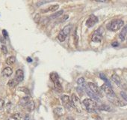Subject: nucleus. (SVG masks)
Wrapping results in <instances>:
<instances>
[{"label":"nucleus","instance_id":"nucleus-11","mask_svg":"<svg viewBox=\"0 0 127 120\" xmlns=\"http://www.w3.org/2000/svg\"><path fill=\"white\" fill-rule=\"evenodd\" d=\"M61 101H62V102H63V104L64 105V107H65L66 108H67V109H71V108L73 107V104H72V102H71V101H70V97H69L68 95H62L61 98Z\"/></svg>","mask_w":127,"mask_h":120},{"label":"nucleus","instance_id":"nucleus-4","mask_svg":"<svg viewBox=\"0 0 127 120\" xmlns=\"http://www.w3.org/2000/svg\"><path fill=\"white\" fill-rule=\"evenodd\" d=\"M83 104L85 107V108L89 111V112H94V110L97 107V104L95 101L90 99V98H86L83 101Z\"/></svg>","mask_w":127,"mask_h":120},{"label":"nucleus","instance_id":"nucleus-24","mask_svg":"<svg viewBox=\"0 0 127 120\" xmlns=\"http://www.w3.org/2000/svg\"><path fill=\"white\" fill-rule=\"evenodd\" d=\"M8 86H10V87H15L17 84H18V82L15 80V79H11V80H10L9 81H8Z\"/></svg>","mask_w":127,"mask_h":120},{"label":"nucleus","instance_id":"nucleus-15","mask_svg":"<svg viewBox=\"0 0 127 120\" xmlns=\"http://www.w3.org/2000/svg\"><path fill=\"white\" fill-rule=\"evenodd\" d=\"M126 35H127V24L121 30V32H120V33L119 35V37H120L121 41H124L126 37Z\"/></svg>","mask_w":127,"mask_h":120},{"label":"nucleus","instance_id":"nucleus-19","mask_svg":"<svg viewBox=\"0 0 127 120\" xmlns=\"http://www.w3.org/2000/svg\"><path fill=\"white\" fill-rule=\"evenodd\" d=\"M30 101V100H29V96H26V97H24L23 98H22L21 100H20V105L21 106H23V107H26L27 104H28V103Z\"/></svg>","mask_w":127,"mask_h":120},{"label":"nucleus","instance_id":"nucleus-1","mask_svg":"<svg viewBox=\"0 0 127 120\" xmlns=\"http://www.w3.org/2000/svg\"><path fill=\"white\" fill-rule=\"evenodd\" d=\"M124 25V22L120 19H115L107 24V29L111 32H117Z\"/></svg>","mask_w":127,"mask_h":120},{"label":"nucleus","instance_id":"nucleus-26","mask_svg":"<svg viewBox=\"0 0 127 120\" xmlns=\"http://www.w3.org/2000/svg\"><path fill=\"white\" fill-rule=\"evenodd\" d=\"M99 77H100V78L102 79V80H103L105 82V84H107L108 86H111V83H110V82H109V80L106 78V77L103 74H99Z\"/></svg>","mask_w":127,"mask_h":120},{"label":"nucleus","instance_id":"nucleus-23","mask_svg":"<svg viewBox=\"0 0 127 120\" xmlns=\"http://www.w3.org/2000/svg\"><path fill=\"white\" fill-rule=\"evenodd\" d=\"M99 109L101 110H105V111H111V107L108 105H106V104H102V105L99 106Z\"/></svg>","mask_w":127,"mask_h":120},{"label":"nucleus","instance_id":"nucleus-18","mask_svg":"<svg viewBox=\"0 0 127 120\" xmlns=\"http://www.w3.org/2000/svg\"><path fill=\"white\" fill-rule=\"evenodd\" d=\"M16 62V57L15 56H10L6 59V64L8 65H11L13 64H14V62Z\"/></svg>","mask_w":127,"mask_h":120},{"label":"nucleus","instance_id":"nucleus-32","mask_svg":"<svg viewBox=\"0 0 127 120\" xmlns=\"http://www.w3.org/2000/svg\"><path fill=\"white\" fill-rule=\"evenodd\" d=\"M40 14H37L34 16V20H35V22H36L37 23H38L39 21H40Z\"/></svg>","mask_w":127,"mask_h":120},{"label":"nucleus","instance_id":"nucleus-34","mask_svg":"<svg viewBox=\"0 0 127 120\" xmlns=\"http://www.w3.org/2000/svg\"><path fill=\"white\" fill-rule=\"evenodd\" d=\"M111 45H112V47H116L119 46V43H118V42H117V41H114V42H113V43L111 44Z\"/></svg>","mask_w":127,"mask_h":120},{"label":"nucleus","instance_id":"nucleus-21","mask_svg":"<svg viewBox=\"0 0 127 120\" xmlns=\"http://www.w3.org/2000/svg\"><path fill=\"white\" fill-rule=\"evenodd\" d=\"M54 112H55V114H57L58 116H62L64 114V109L62 107H56L55 109H54Z\"/></svg>","mask_w":127,"mask_h":120},{"label":"nucleus","instance_id":"nucleus-6","mask_svg":"<svg viewBox=\"0 0 127 120\" xmlns=\"http://www.w3.org/2000/svg\"><path fill=\"white\" fill-rule=\"evenodd\" d=\"M71 102H72V104L73 106L79 112L81 113L82 112V102L80 101V99L76 95H73L72 97H71Z\"/></svg>","mask_w":127,"mask_h":120},{"label":"nucleus","instance_id":"nucleus-2","mask_svg":"<svg viewBox=\"0 0 127 120\" xmlns=\"http://www.w3.org/2000/svg\"><path fill=\"white\" fill-rule=\"evenodd\" d=\"M50 78L53 82L55 89L58 92H61L63 91V87H62V86L61 84V82L59 80L58 74L57 73H55V72L51 73L50 74Z\"/></svg>","mask_w":127,"mask_h":120},{"label":"nucleus","instance_id":"nucleus-33","mask_svg":"<svg viewBox=\"0 0 127 120\" xmlns=\"http://www.w3.org/2000/svg\"><path fill=\"white\" fill-rule=\"evenodd\" d=\"M2 35H3V37H4L5 38H8V32H7L5 29H3V30H2Z\"/></svg>","mask_w":127,"mask_h":120},{"label":"nucleus","instance_id":"nucleus-14","mask_svg":"<svg viewBox=\"0 0 127 120\" xmlns=\"http://www.w3.org/2000/svg\"><path fill=\"white\" fill-rule=\"evenodd\" d=\"M59 8V5L58 4H55V5H50L49 8L43 9L41 11V13H46V12H49V11H55Z\"/></svg>","mask_w":127,"mask_h":120},{"label":"nucleus","instance_id":"nucleus-22","mask_svg":"<svg viewBox=\"0 0 127 120\" xmlns=\"http://www.w3.org/2000/svg\"><path fill=\"white\" fill-rule=\"evenodd\" d=\"M26 107H27V110L29 111H32L34 109V101H30Z\"/></svg>","mask_w":127,"mask_h":120},{"label":"nucleus","instance_id":"nucleus-29","mask_svg":"<svg viewBox=\"0 0 127 120\" xmlns=\"http://www.w3.org/2000/svg\"><path fill=\"white\" fill-rule=\"evenodd\" d=\"M120 95L124 99L125 101H127V95L124 92H120Z\"/></svg>","mask_w":127,"mask_h":120},{"label":"nucleus","instance_id":"nucleus-3","mask_svg":"<svg viewBox=\"0 0 127 120\" xmlns=\"http://www.w3.org/2000/svg\"><path fill=\"white\" fill-rule=\"evenodd\" d=\"M71 28H72V26L70 25H67V26H64L61 30V32H59V34L58 35V40L61 42H64V41H65V39L67 38V35L70 32Z\"/></svg>","mask_w":127,"mask_h":120},{"label":"nucleus","instance_id":"nucleus-12","mask_svg":"<svg viewBox=\"0 0 127 120\" xmlns=\"http://www.w3.org/2000/svg\"><path fill=\"white\" fill-rule=\"evenodd\" d=\"M102 40V34L100 32L99 30L96 31L92 35V41L95 43H99L101 42Z\"/></svg>","mask_w":127,"mask_h":120},{"label":"nucleus","instance_id":"nucleus-27","mask_svg":"<svg viewBox=\"0 0 127 120\" xmlns=\"http://www.w3.org/2000/svg\"><path fill=\"white\" fill-rule=\"evenodd\" d=\"M77 83L79 85H83L85 83V79L83 77H80L77 80Z\"/></svg>","mask_w":127,"mask_h":120},{"label":"nucleus","instance_id":"nucleus-13","mask_svg":"<svg viewBox=\"0 0 127 120\" xmlns=\"http://www.w3.org/2000/svg\"><path fill=\"white\" fill-rule=\"evenodd\" d=\"M24 79V73L23 71L21 70V69H18L17 71H16V74H15V80L20 83V82H22Z\"/></svg>","mask_w":127,"mask_h":120},{"label":"nucleus","instance_id":"nucleus-36","mask_svg":"<svg viewBox=\"0 0 127 120\" xmlns=\"http://www.w3.org/2000/svg\"><path fill=\"white\" fill-rule=\"evenodd\" d=\"M121 87H123L124 89H126V91H127V86H126V85H123V86H121Z\"/></svg>","mask_w":127,"mask_h":120},{"label":"nucleus","instance_id":"nucleus-30","mask_svg":"<svg viewBox=\"0 0 127 120\" xmlns=\"http://www.w3.org/2000/svg\"><path fill=\"white\" fill-rule=\"evenodd\" d=\"M5 106V101L3 99H0V110H2Z\"/></svg>","mask_w":127,"mask_h":120},{"label":"nucleus","instance_id":"nucleus-9","mask_svg":"<svg viewBox=\"0 0 127 120\" xmlns=\"http://www.w3.org/2000/svg\"><path fill=\"white\" fill-rule=\"evenodd\" d=\"M108 98L109 101L111 103H113L114 105H116V106H118V107H124V106H126L127 104L126 102L120 100L117 96H114V97H108Z\"/></svg>","mask_w":127,"mask_h":120},{"label":"nucleus","instance_id":"nucleus-8","mask_svg":"<svg viewBox=\"0 0 127 120\" xmlns=\"http://www.w3.org/2000/svg\"><path fill=\"white\" fill-rule=\"evenodd\" d=\"M101 90L103 91V92L108 95V97H114V96H116V95H115L114 92L113 91L112 88H111V86H108V85L105 84V83L103 84V85L101 86Z\"/></svg>","mask_w":127,"mask_h":120},{"label":"nucleus","instance_id":"nucleus-10","mask_svg":"<svg viewBox=\"0 0 127 120\" xmlns=\"http://www.w3.org/2000/svg\"><path fill=\"white\" fill-rule=\"evenodd\" d=\"M82 86H83V89H85V91L86 92V93L91 98L92 100L96 101H99V98L98 96H96V95H95V94L88 88V85H86L85 83L82 85Z\"/></svg>","mask_w":127,"mask_h":120},{"label":"nucleus","instance_id":"nucleus-25","mask_svg":"<svg viewBox=\"0 0 127 120\" xmlns=\"http://www.w3.org/2000/svg\"><path fill=\"white\" fill-rule=\"evenodd\" d=\"M11 118L15 119V120H21L22 118H23V116L21 113H14L11 116Z\"/></svg>","mask_w":127,"mask_h":120},{"label":"nucleus","instance_id":"nucleus-37","mask_svg":"<svg viewBox=\"0 0 127 120\" xmlns=\"http://www.w3.org/2000/svg\"><path fill=\"white\" fill-rule=\"evenodd\" d=\"M25 120H30V119H29V116H26V119H25Z\"/></svg>","mask_w":127,"mask_h":120},{"label":"nucleus","instance_id":"nucleus-28","mask_svg":"<svg viewBox=\"0 0 127 120\" xmlns=\"http://www.w3.org/2000/svg\"><path fill=\"white\" fill-rule=\"evenodd\" d=\"M19 89H20V91L24 92H25V93H26L27 95H29V89H28L27 88H25V87H20V88H19Z\"/></svg>","mask_w":127,"mask_h":120},{"label":"nucleus","instance_id":"nucleus-5","mask_svg":"<svg viewBox=\"0 0 127 120\" xmlns=\"http://www.w3.org/2000/svg\"><path fill=\"white\" fill-rule=\"evenodd\" d=\"M88 88L98 97H102V92L101 89L97 86V84L94 83H88Z\"/></svg>","mask_w":127,"mask_h":120},{"label":"nucleus","instance_id":"nucleus-35","mask_svg":"<svg viewBox=\"0 0 127 120\" xmlns=\"http://www.w3.org/2000/svg\"><path fill=\"white\" fill-rule=\"evenodd\" d=\"M27 61H28L29 62H32V59L31 58L28 57V58H27Z\"/></svg>","mask_w":127,"mask_h":120},{"label":"nucleus","instance_id":"nucleus-31","mask_svg":"<svg viewBox=\"0 0 127 120\" xmlns=\"http://www.w3.org/2000/svg\"><path fill=\"white\" fill-rule=\"evenodd\" d=\"M1 49H2V53L4 54H7L8 53V49H7V47L5 45H2V47H1Z\"/></svg>","mask_w":127,"mask_h":120},{"label":"nucleus","instance_id":"nucleus-16","mask_svg":"<svg viewBox=\"0 0 127 120\" xmlns=\"http://www.w3.org/2000/svg\"><path fill=\"white\" fill-rule=\"evenodd\" d=\"M12 73H13V71H12V69H11V68H9V67L5 68L3 69V71H2V75H3L4 77H10V76L12 74Z\"/></svg>","mask_w":127,"mask_h":120},{"label":"nucleus","instance_id":"nucleus-20","mask_svg":"<svg viewBox=\"0 0 127 120\" xmlns=\"http://www.w3.org/2000/svg\"><path fill=\"white\" fill-rule=\"evenodd\" d=\"M63 13H64V11H63V10H60L59 11H56V12H55L54 14H52L50 16V17H51L52 19H55V18L59 17H61V16L63 14Z\"/></svg>","mask_w":127,"mask_h":120},{"label":"nucleus","instance_id":"nucleus-17","mask_svg":"<svg viewBox=\"0 0 127 120\" xmlns=\"http://www.w3.org/2000/svg\"><path fill=\"white\" fill-rule=\"evenodd\" d=\"M111 80L117 85V86H121V80H120V77L118 76V75H117V74H113L112 76H111Z\"/></svg>","mask_w":127,"mask_h":120},{"label":"nucleus","instance_id":"nucleus-7","mask_svg":"<svg viewBox=\"0 0 127 120\" xmlns=\"http://www.w3.org/2000/svg\"><path fill=\"white\" fill-rule=\"evenodd\" d=\"M99 21V19L96 16H95L94 14H91L90 15V17L88 18V20H86V26L88 28L93 27L94 26H95Z\"/></svg>","mask_w":127,"mask_h":120}]
</instances>
